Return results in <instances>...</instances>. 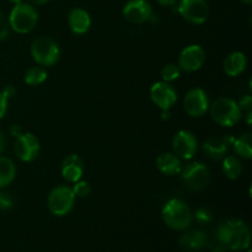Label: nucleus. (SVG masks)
Instances as JSON below:
<instances>
[{
    "instance_id": "1",
    "label": "nucleus",
    "mask_w": 252,
    "mask_h": 252,
    "mask_svg": "<svg viewBox=\"0 0 252 252\" xmlns=\"http://www.w3.org/2000/svg\"><path fill=\"white\" fill-rule=\"evenodd\" d=\"M217 238L225 248L234 251H243L250 246V229L243 220L230 219L218 226Z\"/></svg>"
},
{
    "instance_id": "2",
    "label": "nucleus",
    "mask_w": 252,
    "mask_h": 252,
    "mask_svg": "<svg viewBox=\"0 0 252 252\" xmlns=\"http://www.w3.org/2000/svg\"><path fill=\"white\" fill-rule=\"evenodd\" d=\"M165 224L174 230H186L192 223V212L184 201L174 198L167 201L161 209Z\"/></svg>"
},
{
    "instance_id": "3",
    "label": "nucleus",
    "mask_w": 252,
    "mask_h": 252,
    "mask_svg": "<svg viewBox=\"0 0 252 252\" xmlns=\"http://www.w3.org/2000/svg\"><path fill=\"white\" fill-rule=\"evenodd\" d=\"M209 110L214 122L223 127H233L241 118V110L238 102L228 97L217 98L209 105Z\"/></svg>"
},
{
    "instance_id": "4",
    "label": "nucleus",
    "mask_w": 252,
    "mask_h": 252,
    "mask_svg": "<svg viewBox=\"0 0 252 252\" xmlns=\"http://www.w3.org/2000/svg\"><path fill=\"white\" fill-rule=\"evenodd\" d=\"M9 26L17 33H29L36 27L38 14L29 2L15 5L9 16Z\"/></svg>"
},
{
    "instance_id": "5",
    "label": "nucleus",
    "mask_w": 252,
    "mask_h": 252,
    "mask_svg": "<svg viewBox=\"0 0 252 252\" xmlns=\"http://www.w3.org/2000/svg\"><path fill=\"white\" fill-rule=\"evenodd\" d=\"M181 182L189 191H202L206 189L211 180L208 167L198 161H191L180 171Z\"/></svg>"
},
{
    "instance_id": "6",
    "label": "nucleus",
    "mask_w": 252,
    "mask_h": 252,
    "mask_svg": "<svg viewBox=\"0 0 252 252\" xmlns=\"http://www.w3.org/2000/svg\"><path fill=\"white\" fill-rule=\"evenodd\" d=\"M31 56L37 64L42 66H52L58 62L61 49L53 38L41 36L31 44Z\"/></svg>"
},
{
    "instance_id": "7",
    "label": "nucleus",
    "mask_w": 252,
    "mask_h": 252,
    "mask_svg": "<svg viewBox=\"0 0 252 252\" xmlns=\"http://www.w3.org/2000/svg\"><path fill=\"white\" fill-rule=\"evenodd\" d=\"M75 202L73 189L68 186H58L52 189L47 198L49 212L57 217H63L70 213Z\"/></svg>"
},
{
    "instance_id": "8",
    "label": "nucleus",
    "mask_w": 252,
    "mask_h": 252,
    "mask_svg": "<svg viewBox=\"0 0 252 252\" xmlns=\"http://www.w3.org/2000/svg\"><path fill=\"white\" fill-rule=\"evenodd\" d=\"M179 12L191 24L201 25L208 19L209 7L206 0H180Z\"/></svg>"
},
{
    "instance_id": "9",
    "label": "nucleus",
    "mask_w": 252,
    "mask_h": 252,
    "mask_svg": "<svg viewBox=\"0 0 252 252\" xmlns=\"http://www.w3.org/2000/svg\"><path fill=\"white\" fill-rule=\"evenodd\" d=\"M172 149L175 155L184 160H189L196 155L198 142L193 133L189 130H180L172 139Z\"/></svg>"
},
{
    "instance_id": "10",
    "label": "nucleus",
    "mask_w": 252,
    "mask_h": 252,
    "mask_svg": "<svg viewBox=\"0 0 252 252\" xmlns=\"http://www.w3.org/2000/svg\"><path fill=\"white\" fill-rule=\"evenodd\" d=\"M184 106L186 112L191 117H202L209 110V98L206 91L199 88H194L185 96Z\"/></svg>"
},
{
    "instance_id": "11",
    "label": "nucleus",
    "mask_w": 252,
    "mask_h": 252,
    "mask_svg": "<svg viewBox=\"0 0 252 252\" xmlns=\"http://www.w3.org/2000/svg\"><path fill=\"white\" fill-rule=\"evenodd\" d=\"M123 16L130 24H143L153 17L152 5L148 0H129L123 7Z\"/></svg>"
},
{
    "instance_id": "12",
    "label": "nucleus",
    "mask_w": 252,
    "mask_h": 252,
    "mask_svg": "<svg viewBox=\"0 0 252 252\" xmlns=\"http://www.w3.org/2000/svg\"><path fill=\"white\" fill-rule=\"evenodd\" d=\"M39 142L32 133H22L16 138L15 143V153L17 158L24 162H30L36 159L39 154Z\"/></svg>"
},
{
    "instance_id": "13",
    "label": "nucleus",
    "mask_w": 252,
    "mask_h": 252,
    "mask_svg": "<svg viewBox=\"0 0 252 252\" xmlns=\"http://www.w3.org/2000/svg\"><path fill=\"white\" fill-rule=\"evenodd\" d=\"M152 101L161 110H170L177 101L176 90L166 81H158L150 89Z\"/></svg>"
},
{
    "instance_id": "14",
    "label": "nucleus",
    "mask_w": 252,
    "mask_h": 252,
    "mask_svg": "<svg viewBox=\"0 0 252 252\" xmlns=\"http://www.w3.org/2000/svg\"><path fill=\"white\" fill-rule=\"evenodd\" d=\"M204 59H206V53H204L203 48L198 44H191L180 53L179 66L181 70L192 73V71L201 69L204 63Z\"/></svg>"
},
{
    "instance_id": "15",
    "label": "nucleus",
    "mask_w": 252,
    "mask_h": 252,
    "mask_svg": "<svg viewBox=\"0 0 252 252\" xmlns=\"http://www.w3.org/2000/svg\"><path fill=\"white\" fill-rule=\"evenodd\" d=\"M235 138L233 135H224V137H212L204 142L203 144V152L208 158L213 160H220L226 157L229 147L233 145Z\"/></svg>"
},
{
    "instance_id": "16",
    "label": "nucleus",
    "mask_w": 252,
    "mask_h": 252,
    "mask_svg": "<svg viewBox=\"0 0 252 252\" xmlns=\"http://www.w3.org/2000/svg\"><path fill=\"white\" fill-rule=\"evenodd\" d=\"M84 172V162L76 154L66 157L62 166V176L70 184H75L81 179Z\"/></svg>"
},
{
    "instance_id": "17",
    "label": "nucleus",
    "mask_w": 252,
    "mask_h": 252,
    "mask_svg": "<svg viewBox=\"0 0 252 252\" xmlns=\"http://www.w3.org/2000/svg\"><path fill=\"white\" fill-rule=\"evenodd\" d=\"M69 27L75 34H84L89 31L91 26V17L86 10L75 7L69 12Z\"/></svg>"
},
{
    "instance_id": "18",
    "label": "nucleus",
    "mask_w": 252,
    "mask_h": 252,
    "mask_svg": "<svg viewBox=\"0 0 252 252\" xmlns=\"http://www.w3.org/2000/svg\"><path fill=\"white\" fill-rule=\"evenodd\" d=\"M180 246L185 251H198L208 243L206 233L201 230H191L185 233L180 238Z\"/></svg>"
},
{
    "instance_id": "19",
    "label": "nucleus",
    "mask_w": 252,
    "mask_h": 252,
    "mask_svg": "<svg viewBox=\"0 0 252 252\" xmlns=\"http://www.w3.org/2000/svg\"><path fill=\"white\" fill-rule=\"evenodd\" d=\"M157 167L161 174L172 176L180 174L182 169L181 159L171 153H162L157 159Z\"/></svg>"
},
{
    "instance_id": "20",
    "label": "nucleus",
    "mask_w": 252,
    "mask_h": 252,
    "mask_svg": "<svg viewBox=\"0 0 252 252\" xmlns=\"http://www.w3.org/2000/svg\"><path fill=\"white\" fill-rule=\"evenodd\" d=\"M248 65L246 56L241 52H233L224 61V71L229 76H238L243 73Z\"/></svg>"
},
{
    "instance_id": "21",
    "label": "nucleus",
    "mask_w": 252,
    "mask_h": 252,
    "mask_svg": "<svg viewBox=\"0 0 252 252\" xmlns=\"http://www.w3.org/2000/svg\"><path fill=\"white\" fill-rule=\"evenodd\" d=\"M16 176L14 161L6 157H0V189L9 186Z\"/></svg>"
},
{
    "instance_id": "22",
    "label": "nucleus",
    "mask_w": 252,
    "mask_h": 252,
    "mask_svg": "<svg viewBox=\"0 0 252 252\" xmlns=\"http://www.w3.org/2000/svg\"><path fill=\"white\" fill-rule=\"evenodd\" d=\"M234 152L243 159H251L252 158V135L251 133H245L240 135L233 143Z\"/></svg>"
},
{
    "instance_id": "23",
    "label": "nucleus",
    "mask_w": 252,
    "mask_h": 252,
    "mask_svg": "<svg viewBox=\"0 0 252 252\" xmlns=\"http://www.w3.org/2000/svg\"><path fill=\"white\" fill-rule=\"evenodd\" d=\"M223 171L228 179L236 180L240 177L241 172H243V165H241L240 160L236 157H234V155L224 157Z\"/></svg>"
},
{
    "instance_id": "24",
    "label": "nucleus",
    "mask_w": 252,
    "mask_h": 252,
    "mask_svg": "<svg viewBox=\"0 0 252 252\" xmlns=\"http://www.w3.org/2000/svg\"><path fill=\"white\" fill-rule=\"evenodd\" d=\"M47 79V71L42 66H32L25 74V83L27 85L37 86L44 83Z\"/></svg>"
},
{
    "instance_id": "25",
    "label": "nucleus",
    "mask_w": 252,
    "mask_h": 252,
    "mask_svg": "<svg viewBox=\"0 0 252 252\" xmlns=\"http://www.w3.org/2000/svg\"><path fill=\"white\" fill-rule=\"evenodd\" d=\"M180 74H181V69H180L179 65H176V64H167L161 70L162 81L170 83V81L176 80V79H179Z\"/></svg>"
},
{
    "instance_id": "26",
    "label": "nucleus",
    "mask_w": 252,
    "mask_h": 252,
    "mask_svg": "<svg viewBox=\"0 0 252 252\" xmlns=\"http://www.w3.org/2000/svg\"><path fill=\"white\" fill-rule=\"evenodd\" d=\"M71 189H73V193L75 197H88L91 192V186L89 182L79 180L78 182H75Z\"/></svg>"
},
{
    "instance_id": "27",
    "label": "nucleus",
    "mask_w": 252,
    "mask_h": 252,
    "mask_svg": "<svg viewBox=\"0 0 252 252\" xmlns=\"http://www.w3.org/2000/svg\"><path fill=\"white\" fill-rule=\"evenodd\" d=\"M14 207V198L11 194L6 192H0V209L2 211H9Z\"/></svg>"
},
{
    "instance_id": "28",
    "label": "nucleus",
    "mask_w": 252,
    "mask_h": 252,
    "mask_svg": "<svg viewBox=\"0 0 252 252\" xmlns=\"http://www.w3.org/2000/svg\"><path fill=\"white\" fill-rule=\"evenodd\" d=\"M197 220L201 224H207L212 220V213L206 208H199L196 211V214H194Z\"/></svg>"
},
{
    "instance_id": "29",
    "label": "nucleus",
    "mask_w": 252,
    "mask_h": 252,
    "mask_svg": "<svg viewBox=\"0 0 252 252\" xmlns=\"http://www.w3.org/2000/svg\"><path fill=\"white\" fill-rule=\"evenodd\" d=\"M9 21L2 12H0V41L9 36Z\"/></svg>"
},
{
    "instance_id": "30",
    "label": "nucleus",
    "mask_w": 252,
    "mask_h": 252,
    "mask_svg": "<svg viewBox=\"0 0 252 252\" xmlns=\"http://www.w3.org/2000/svg\"><path fill=\"white\" fill-rule=\"evenodd\" d=\"M239 107L241 111H251L252 108V97L250 95H245L240 98L238 102Z\"/></svg>"
},
{
    "instance_id": "31",
    "label": "nucleus",
    "mask_w": 252,
    "mask_h": 252,
    "mask_svg": "<svg viewBox=\"0 0 252 252\" xmlns=\"http://www.w3.org/2000/svg\"><path fill=\"white\" fill-rule=\"evenodd\" d=\"M6 110H7V100L4 97L1 91H0V120L5 116Z\"/></svg>"
},
{
    "instance_id": "32",
    "label": "nucleus",
    "mask_w": 252,
    "mask_h": 252,
    "mask_svg": "<svg viewBox=\"0 0 252 252\" xmlns=\"http://www.w3.org/2000/svg\"><path fill=\"white\" fill-rule=\"evenodd\" d=\"M1 94L4 95V97L6 98V100H9V98H11L12 96H15V94H16V90H15V88L12 85H7V86H5L4 89H2Z\"/></svg>"
},
{
    "instance_id": "33",
    "label": "nucleus",
    "mask_w": 252,
    "mask_h": 252,
    "mask_svg": "<svg viewBox=\"0 0 252 252\" xmlns=\"http://www.w3.org/2000/svg\"><path fill=\"white\" fill-rule=\"evenodd\" d=\"M22 128H21V126H19V125H12L11 127H10V134L12 135V137H15V138H17V137H20V135L22 134Z\"/></svg>"
},
{
    "instance_id": "34",
    "label": "nucleus",
    "mask_w": 252,
    "mask_h": 252,
    "mask_svg": "<svg viewBox=\"0 0 252 252\" xmlns=\"http://www.w3.org/2000/svg\"><path fill=\"white\" fill-rule=\"evenodd\" d=\"M161 6H174L177 0H157Z\"/></svg>"
},
{
    "instance_id": "35",
    "label": "nucleus",
    "mask_w": 252,
    "mask_h": 252,
    "mask_svg": "<svg viewBox=\"0 0 252 252\" xmlns=\"http://www.w3.org/2000/svg\"><path fill=\"white\" fill-rule=\"evenodd\" d=\"M30 5L32 6H39V5H44L49 1V0H27Z\"/></svg>"
},
{
    "instance_id": "36",
    "label": "nucleus",
    "mask_w": 252,
    "mask_h": 252,
    "mask_svg": "<svg viewBox=\"0 0 252 252\" xmlns=\"http://www.w3.org/2000/svg\"><path fill=\"white\" fill-rule=\"evenodd\" d=\"M5 147H6V140H5L4 134L0 132V154L5 150Z\"/></svg>"
},
{
    "instance_id": "37",
    "label": "nucleus",
    "mask_w": 252,
    "mask_h": 252,
    "mask_svg": "<svg viewBox=\"0 0 252 252\" xmlns=\"http://www.w3.org/2000/svg\"><path fill=\"white\" fill-rule=\"evenodd\" d=\"M170 116H171V113H170V110H161V118L164 121L169 120Z\"/></svg>"
},
{
    "instance_id": "38",
    "label": "nucleus",
    "mask_w": 252,
    "mask_h": 252,
    "mask_svg": "<svg viewBox=\"0 0 252 252\" xmlns=\"http://www.w3.org/2000/svg\"><path fill=\"white\" fill-rule=\"evenodd\" d=\"M212 252H226V248L224 245H221V246H217L216 249H214L213 251Z\"/></svg>"
},
{
    "instance_id": "39",
    "label": "nucleus",
    "mask_w": 252,
    "mask_h": 252,
    "mask_svg": "<svg viewBox=\"0 0 252 252\" xmlns=\"http://www.w3.org/2000/svg\"><path fill=\"white\" fill-rule=\"evenodd\" d=\"M246 122H248L249 126H251V123H252V112L251 111H248V115H246Z\"/></svg>"
},
{
    "instance_id": "40",
    "label": "nucleus",
    "mask_w": 252,
    "mask_h": 252,
    "mask_svg": "<svg viewBox=\"0 0 252 252\" xmlns=\"http://www.w3.org/2000/svg\"><path fill=\"white\" fill-rule=\"evenodd\" d=\"M10 1H11L14 5H17V4H21L24 0H10Z\"/></svg>"
},
{
    "instance_id": "41",
    "label": "nucleus",
    "mask_w": 252,
    "mask_h": 252,
    "mask_svg": "<svg viewBox=\"0 0 252 252\" xmlns=\"http://www.w3.org/2000/svg\"><path fill=\"white\" fill-rule=\"evenodd\" d=\"M241 1L245 2V4H248V5H250L251 2H252V0H241Z\"/></svg>"
},
{
    "instance_id": "42",
    "label": "nucleus",
    "mask_w": 252,
    "mask_h": 252,
    "mask_svg": "<svg viewBox=\"0 0 252 252\" xmlns=\"http://www.w3.org/2000/svg\"><path fill=\"white\" fill-rule=\"evenodd\" d=\"M249 252H250V251H249Z\"/></svg>"
}]
</instances>
